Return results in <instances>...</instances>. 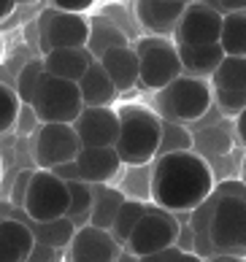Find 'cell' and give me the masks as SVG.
Returning a JSON list of instances; mask_svg holds the SVG:
<instances>
[{"label":"cell","instance_id":"5","mask_svg":"<svg viewBox=\"0 0 246 262\" xmlns=\"http://www.w3.org/2000/svg\"><path fill=\"white\" fill-rule=\"evenodd\" d=\"M38 46L41 52H57V49H87L92 38V22L78 14H65L49 6L38 16Z\"/></svg>","mask_w":246,"mask_h":262},{"label":"cell","instance_id":"15","mask_svg":"<svg viewBox=\"0 0 246 262\" xmlns=\"http://www.w3.org/2000/svg\"><path fill=\"white\" fill-rule=\"evenodd\" d=\"M187 6L190 3H184V0H138L133 6V11L138 25L144 30H149V35L173 38Z\"/></svg>","mask_w":246,"mask_h":262},{"label":"cell","instance_id":"22","mask_svg":"<svg viewBox=\"0 0 246 262\" xmlns=\"http://www.w3.org/2000/svg\"><path fill=\"white\" fill-rule=\"evenodd\" d=\"M95 187V206H92V216H90V225L97 230H108L111 232L114 222H116V213H119L122 203L127 200V195L122 189H114V187H106V184H92Z\"/></svg>","mask_w":246,"mask_h":262},{"label":"cell","instance_id":"1","mask_svg":"<svg viewBox=\"0 0 246 262\" xmlns=\"http://www.w3.org/2000/svg\"><path fill=\"white\" fill-rule=\"evenodd\" d=\"M216 189L211 162L198 151L157 157L152 165V203L171 213H192Z\"/></svg>","mask_w":246,"mask_h":262},{"label":"cell","instance_id":"21","mask_svg":"<svg viewBox=\"0 0 246 262\" xmlns=\"http://www.w3.org/2000/svg\"><path fill=\"white\" fill-rule=\"evenodd\" d=\"M179 54H181V65H184V76H195V79H211L219 71V65L228 60L222 43L198 46V49L179 46Z\"/></svg>","mask_w":246,"mask_h":262},{"label":"cell","instance_id":"32","mask_svg":"<svg viewBox=\"0 0 246 262\" xmlns=\"http://www.w3.org/2000/svg\"><path fill=\"white\" fill-rule=\"evenodd\" d=\"M33 176L35 170H19L16 179L11 184V203L25 208V200H27V192H30V184H33Z\"/></svg>","mask_w":246,"mask_h":262},{"label":"cell","instance_id":"6","mask_svg":"<svg viewBox=\"0 0 246 262\" xmlns=\"http://www.w3.org/2000/svg\"><path fill=\"white\" fill-rule=\"evenodd\" d=\"M33 108L41 124H76V119L84 114L81 90L73 81H63L46 73L38 86Z\"/></svg>","mask_w":246,"mask_h":262},{"label":"cell","instance_id":"41","mask_svg":"<svg viewBox=\"0 0 246 262\" xmlns=\"http://www.w3.org/2000/svg\"><path fill=\"white\" fill-rule=\"evenodd\" d=\"M179 262H206L200 254H195V251H187V254H181V259Z\"/></svg>","mask_w":246,"mask_h":262},{"label":"cell","instance_id":"16","mask_svg":"<svg viewBox=\"0 0 246 262\" xmlns=\"http://www.w3.org/2000/svg\"><path fill=\"white\" fill-rule=\"evenodd\" d=\"M122 157L116 149H81L76 157L78 179L87 184H111L122 170Z\"/></svg>","mask_w":246,"mask_h":262},{"label":"cell","instance_id":"4","mask_svg":"<svg viewBox=\"0 0 246 262\" xmlns=\"http://www.w3.org/2000/svg\"><path fill=\"white\" fill-rule=\"evenodd\" d=\"M135 54H138V65H141V86L144 90H154L160 92L168 84L184 76V65H181V54L173 38H162V35H144L133 43Z\"/></svg>","mask_w":246,"mask_h":262},{"label":"cell","instance_id":"37","mask_svg":"<svg viewBox=\"0 0 246 262\" xmlns=\"http://www.w3.org/2000/svg\"><path fill=\"white\" fill-rule=\"evenodd\" d=\"M60 179H65V181H81L78 179V168H76V162H68V165H60V168L54 170Z\"/></svg>","mask_w":246,"mask_h":262},{"label":"cell","instance_id":"8","mask_svg":"<svg viewBox=\"0 0 246 262\" xmlns=\"http://www.w3.org/2000/svg\"><path fill=\"white\" fill-rule=\"evenodd\" d=\"M71 211V189L68 181L60 179L54 170H38L30 184L25 200V213L30 222H54L68 216Z\"/></svg>","mask_w":246,"mask_h":262},{"label":"cell","instance_id":"33","mask_svg":"<svg viewBox=\"0 0 246 262\" xmlns=\"http://www.w3.org/2000/svg\"><path fill=\"white\" fill-rule=\"evenodd\" d=\"M57 11H65V14H78V16H84V14H90L92 8H95V0H54L52 3Z\"/></svg>","mask_w":246,"mask_h":262},{"label":"cell","instance_id":"39","mask_svg":"<svg viewBox=\"0 0 246 262\" xmlns=\"http://www.w3.org/2000/svg\"><path fill=\"white\" fill-rule=\"evenodd\" d=\"M206 262H246V257H235V254H214Z\"/></svg>","mask_w":246,"mask_h":262},{"label":"cell","instance_id":"26","mask_svg":"<svg viewBox=\"0 0 246 262\" xmlns=\"http://www.w3.org/2000/svg\"><path fill=\"white\" fill-rule=\"evenodd\" d=\"M68 189H71L68 219H73L76 227H87L92 216V206H95V187L87 181H68Z\"/></svg>","mask_w":246,"mask_h":262},{"label":"cell","instance_id":"42","mask_svg":"<svg viewBox=\"0 0 246 262\" xmlns=\"http://www.w3.org/2000/svg\"><path fill=\"white\" fill-rule=\"evenodd\" d=\"M14 8H16V3H11V0H6V3H3V6H0V16H3V19H6L8 14H11V11H14Z\"/></svg>","mask_w":246,"mask_h":262},{"label":"cell","instance_id":"35","mask_svg":"<svg viewBox=\"0 0 246 262\" xmlns=\"http://www.w3.org/2000/svg\"><path fill=\"white\" fill-rule=\"evenodd\" d=\"M184 251L179 246H171L165 251H157V254H149V257H141V262H179Z\"/></svg>","mask_w":246,"mask_h":262},{"label":"cell","instance_id":"25","mask_svg":"<svg viewBox=\"0 0 246 262\" xmlns=\"http://www.w3.org/2000/svg\"><path fill=\"white\" fill-rule=\"evenodd\" d=\"M146 208H149V203L130 200V198L122 203L119 213H116V222H114V227H111V235L116 238V244H119V246H127V241L133 238L135 227L141 225V219H144Z\"/></svg>","mask_w":246,"mask_h":262},{"label":"cell","instance_id":"12","mask_svg":"<svg viewBox=\"0 0 246 262\" xmlns=\"http://www.w3.org/2000/svg\"><path fill=\"white\" fill-rule=\"evenodd\" d=\"M214 103L224 116H238L246 108V60L228 57L211 76Z\"/></svg>","mask_w":246,"mask_h":262},{"label":"cell","instance_id":"23","mask_svg":"<svg viewBox=\"0 0 246 262\" xmlns=\"http://www.w3.org/2000/svg\"><path fill=\"white\" fill-rule=\"evenodd\" d=\"M27 225L33 227L38 244H44L49 249H57V251H68V249H71L76 232H78L76 222L68 219V216L54 219V222H30V219H27Z\"/></svg>","mask_w":246,"mask_h":262},{"label":"cell","instance_id":"40","mask_svg":"<svg viewBox=\"0 0 246 262\" xmlns=\"http://www.w3.org/2000/svg\"><path fill=\"white\" fill-rule=\"evenodd\" d=\"M116 262H141V257H135L133 251H127V249H125L122 254H119V259H116Z\"/></svg>","mask_w":246,"mask_h":262},{"label":"cell","instance_id":"10","mask_svg":"<svg viewBox=\"0 0 246 262\" xmlns=\"http://www.w3.org/2000/svg\"><path fill=\"white\" fill-rule=\"evenodd\" d=\"M179 232H181V222L176 219V213L165 211L160 206H149L125 249L133 251L135 257H149V254L176 246Z\"/></svg>","mask_w":246,"mask_h":262},{"label":"cell","instance_id":"14","mask_svg":"<svg viewBox=\"0 0 246 262\" xmlns=\"http://www.w3.org/2000/svg\"><path fill=\"white\" fill-rule=\"evenodd\" d=\"M125 246L116 244V238L108 230H97L92 225L78 227L71 249H68V262H116Z\"/></svg>","mask_w":246,"mask_h":262},{"label":"cell","instance_id":"7","mask_svg":"<svg viewBox=\"0 0 246 262\" xmlns=\"http://www.w3.org/2000/svg\"><path fill=\"white\" fill-rule=\"evenodd\" d=\"M211 244L216 254L246 257V200L216 192V206L211 216Z\"/></svg>","mask_w":246,"mask_h":262},{"label":"cell","instance_id":"27","mask_svg":"<svg viewBox=\"0 0 246 262\" xmlns=\"http://www.w3.org/2000/svg\"><path fill=\"white\" fill-rule=\"evenodd\" d=\"M219 43H222V49L228 57H241V60H246V11L224 16Z\"/></svg>","mask_w":246,"mask_h":262},{"label":"cell","instance_id":"18","mask_svg":"<svg viewBox=\"0 0 246 262\" xmlns=\"http://www.w3.org/2000/svg\"><path fill=\"white\" fill-rule=\"evenodd\" d=\"M106 73L111 76V81L116 84L119 92L133 90L135 84H141V65H138V54H135V46L127 43V46H114L108 49L100 60Z\"/></svg>","mask_w":246,"mask_h":262},{"label":"cell","instance_id":"9","mask_svg":"<svg viewBox=\"0 0 246 262\" xmlns=\"http://www.w3.org/2000/svg\"><path fill=\"white\" fill-rule=\"evenodd\" d=\"M81 141L73 124H41L30 138V154L38 170H57L60 165L76 162Z\"/></svg>","mask_w":246,"mask_h":262},{"label":"cell","instance_id":"36","mask_svg":"<svg viewBox=\"0 0 246 262\" xmlns=\"http://www.w3.org/2000/svg\"><path fill=\"white\" fill-rule=\"evenodd\" d=\"M176 246H179L184 254H187V251H195V230H192V225H181V232H179Z\"/></svg>","mask_w":246,"mask_h":262},{"label":"cell","instance_id":"2","mask_svg":"<svg viewBox=\"0 0 246 262\" xmlns=\"http://www.w3.org/2000/svg\"><path fill=\"white\" fill-rule=\"evenodd\" d=\"M119 119L122 133L116 151H119L122 162L127 168L152 165L162 143V116L141 103H127L119 108Z\"/></svg>","mask_w":246,"mask_h":262},{"label":"cell","instance_id":"13","mask_svg":"<svg viewBox=\"0 0 246 262\" xmlns=\"http://www.w3.org/2000/svg\"><path fill=\"white\" fill-rule=\"evenodd\" d=\"M73 127L81 149H116L122 133L119 108H84Z\"/></svg>","mask_w":246,"mask_h":262},{"label":"cell","instance_id":"29","mask_svg":"<svg viewBox=\"0 0 246 262\" xmlns=\"http://www.w3.org/2000/svg\"><path fill=\"white\" fill-rule=\"evenodd\" d=\"M46 76V68H44V57L41 60H30L25 62V68L16 73V95L22 98L25 105H33L35 103V95H38V86H41V79Z\"/></svg>","mask_w":246,"mask_h":262},{"label":"cell","instance_id":"20","mask_svg":"<svg viewBox=\"0 0 246 262\" xmlns=\"http://www.w3.org/2000/svg\"><path fill=\"white\" fill-rule=\"evenodd\" d=\"M78 90H81V100L84 108H114L116 98H119V90L111 81V76L106 73V68L95 60V65L87 71V76L78 81Z\"/></svg>","mask_w":246,"mask_h":262},{"label":"cell","instance_id":"19","mask_svg":"<svg viewBox=\"0 0 246 262\" xmlns=\"http://www.w3.org/2000/svg\"><path fill=\"white\" fill-rule=\"evenodd\" d=\"M92 65H95V57L90 49H57V52L44 54L46 73L63 81H73V84L81 81Z\"/></svg>","mask_w":246,"mask_h":262},{"label":"cell","instance_id":"38","mask_svg":"<svg viewBox=\"0 0 246 262\" xmlns=\"http://www.w3.org/2000/svg\"><path fill=\"white\" fill-rule=\"evenodd\" d=\"M235 138H238L241 146H246V108L235 116Z\"/></svg>","mask_w":246,"mask_h":262},{"label":"cell","instance_id":"11","mask_svg":"<svg viewBox=\"0 0 246 262\" xmlns=\"http://www.w3.org/2000/svg\"><path fill=\"white\" fill-rule=\"evenodd\" d=\"M222 27H224V16L214 11L209 3H190L179 27H176L173 41L176 46H190V49L214 46L222 41Z\"/></svg>","mask_w":246,"mask_h":262},{"label":"cell","instance_id":"3","mask_svg":"<svg viewBox=\"0 0 246 262\" xmlns=\"http://www.w3.org/2000/svg\"><path fill=\"white\" fill-rule=\"evenodd\" d=\"M214 105V90L211 81L195 79V76H181L165 90L154 92V111L165 122H198Z\"/></svg>","mask_w":246,"mask_h":262},{"label":"cell","instance_id":"31","mask_svg":"<svg viewBox=\"0 0 246 262\" xmlns=\"http://www.w3.org/2000/svg\"><path fill=\"white\" fill-rule=\"evenodd\" d=\"M14 130H16V135H22V138H33V135L41 130V119H38V114H35L33 105H25V108H22Z\"/></svg>","mask_w":246,"mask_h":262},{"label":"cell","instance_id":"30","mask_svg":"<svg viewBox=\"0 0 246 262\" xmlns=\"http://www.w3.org/2000/svg\"><path fill=\"white\" fill-rule=\"evenodd\" d=\"M22 108H25V103L16 95L14 86H8V84L0 86V130L11 133L16 127V119L22 114Z\"/></svg>","mask_w":246,"mask_h":262},{"label":"cell","instance_id":"24","mask_svg":"<svg viewBox=\"0 0 246 262\" xmlns=\"http://www.w3.org/2000/svg\"><path fill=\"white\" fill-rule=\"evenodd\" d=\"M233 133H235V124L228 122H216L206 130H198L195 135V151L200 157H224L233 146Z\"/></svg>","mask_w":246,"mask_h":262},{"label":"cell","instance_id":"17","mask_svg":"<svg viewBox=\"0 0 246 262\" xmlns=\"http://www.w3.org/2000/svg\"><path fill=\"white\" fill-rule=\"evenodd\" d=\"M35 246V232L27 222L3 216L0 222V262H27Z\"/></svg>","mask_w":246,"mask_h":262},{"label":"cell","instance_id":"34","mask_svg":"<svg viewBox=\"0 0 246 262\" xmlns=\"http://www.w3.org/2000/svg\"><path fill=\"white\" fill-rule=\"evenodd\" d=\"M60 257H63V251H57V249H49V246H44V244H38L27 262H60Z\"/></svg>","mask_w":246,"mask_h":262},{"label":"cell","instance_id":"28","mask_svg":"<svg viewBox=\"0 0 246 262\" xmlns=\"http://www.w3.org/2000/svg\"><path fill=\"white\" fill-rule=\"evenodd\" d=\"M179 151H195V135L179 122H165L162 119V143L157 157H168Z\"/></svg>","mask_w":246,"mask_h":262}]
</instances>
